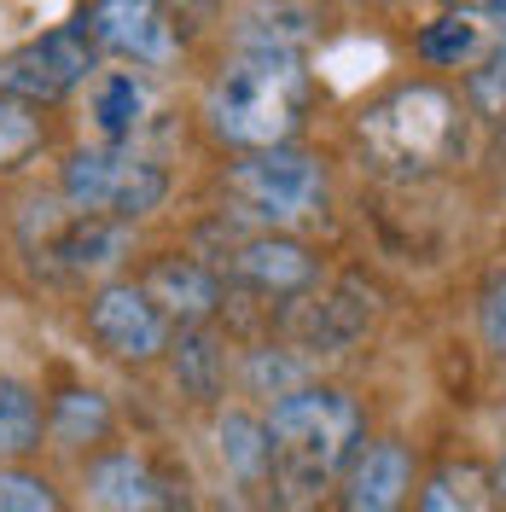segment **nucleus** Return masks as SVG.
I'll list each match as a JSON object with an SVG mask.
<instances>
[{
  "label": "nucleus",
  "instance_id": "obj_1",
  "mask_svg": "<svg viewBox=\"0 0 506 512\" xmlns=\"http://www.w3.org/2000/svg\"><path fill=\"white\" fill-rule=\"evenodd\" d=\"M262 425H268V478L291 512L315 507L332 489V478L344 472L355 437H361L355 402L332 384H303V390L280 396Z\"/></svg>",
  "mask_w": 506,
  "mask_h": 512
},
{
  "label": "nucleus",
  "instance_id": "obj_2",
  "mask_svg": "<svg viewBox=\"0 0 506 512\" xmlns=\"http://www.w3.org/2000/svg\"><path fill=\"white\" fill-rule=\"evenodd\" d=\"M303 111H309V76L297 53H280V47H245L239 59H227L204 99L210 128L245 152L285 146L303 123Z\"/></svg>",
  "mask_w": 506,
  "mask_h": 512
},
{
  "label": "nucleus",
  "instance_id": "obj_3",
  "mask_svg": "<svg viewBox=\"0 0 506 512\" xmlns=\"http://www.w3.org/2000/svg\"><path fill=\"white\" fill-rule=\"evenodd\" d=\"M361 146L390 175H431V169H443V163L460 158L466 123H460V105L443 88L413 82V88L384 94L361 117Z\"/></svg>",
  "mask_w": 506,
  "mask_h": 512
},
{
  "label": "nucleus",
  "instance_id": "obj_4",
  "mask_svg": "<svg viewBox=\"0 0 506 512\" xmlns=\"http://www.w3.org/2000/svg\"><path fill=\"white\" fill-rule=\"evenodd\" d=\"M163 192H169L163 163L134 146H82L64 163V198L76 204V216L140 222L163 204Z\"/></svg>",
  "mask_w": 506,
  "mask_h": 512
},
{
  "label": "nucleus",
  "instance_id": "obj_5",
  "mask_svg": "<svg viewBox=\"0 0 506 512\" xmlns=\"http://www.w3.org/2000/svg\"><path fill=\"white\" fill-rule=\"evenodd\" d=\"M227 198L239 204V216L268 222V227L309 222V216L326 210V169H320L309 152H291V146L251 152L245 163H233Z\"/></svg>",
  "mask_w": 506,
  "mask_h": 512
},
{
  "label": "nucleus",
  "instance_id": "obj_6",
  "mask_svg": "<svg viewBox=\"0 0 506 512\" xmlns=\"http://www.w3.org/2000/svg\"><path fill=\"white\" fill-rule=\"evenodd\" d=\"M88 70H94V35H88V24H64V30L35 35L0 59V94L18 105L64 99L70 88L88 82Z\"/></svg>",
  "mask_w": 506,
  "mask_h": 512
},
{
  "label": "nucleus",
  "instance_id": "obj_7",
  "mask_svg": "<svg viewBox=\"0 0 506 512\" xmlns=\"http://www.w3.org/2000/svg\"><path fill=\"white\" fill-rule=\"evenodd\" d=\"M41 210V245H30L35 262L59 268V274H99L128 251L123 222H105V216H59L53 204H35Z\"/></svg>",
  "mask_w": 506,
  "mask_h": 512
},
{
  "label": "nucleus",
  "instance_id": "obj_8",
  "mask_svg": "<svg viewBox=\"0 0 506 512\" xmlns=\"http://www.w3.org/2000/svg\"><path fill=\"white\" fill-rule=\"evenodd\" d=\"M88 326H94L99 344L111 355H123V361H152L169 344V320L146 297V286H105L88 309Z\"/></svg>",
  "mask_w": 506,
  "mask_h": 512
},
{
  "label": "nucleus",
  "instance_id": "obj_9",
  "mask_svg": "<svg viewBox=\"0 0 506 512\" xmlns=\"http://www.w3.org/2000/svg\"><path fill=\"white\" fill-rule=\"evenodd\" d=\"M82 24H88L94 41H105V47H117L123 59H134V70H140V64H163L169 53H175V24L163 18L158 6H146V0H111V6H94Z\"/></svg>",
  "mask_w": 506,
  "mask_h": 512
},
{
  "label": "nucleus",
  "instance_id": "obj_10",
  "mask_svg": "<svg viewBox=\"0 0 506 512\" xmlns=\"http://www.w3.org/2000/svg\"><path fill=\"white\" fill-rule=\"evenodd\" d=\"M152 105H158V94H152L146 70L123 64V70H105L88 88V123L105 146H134V134L152 123Z\"/></svg>",
  "mask_w": 506,
  "mask_h": 512
},
{
  "label": "nucleus",
  "instance_id": "obj_11",
  "mask_svg": "<svg viewBox=\"0 0 506 512\" xmlns=\"http://www.w3.org/2000/svg\"><path fill=\"white\" fill-rule=\"evenodd\" d=\"M146 297L163 309V320H204L216 309V274L204 268V262H187V256H163L152 262V274L140 280Z\"/></svg>",
  "mask_w": 506,
  "mask_h": 512
},
{
  "label": "nucleus",
  "instance_id": "obj_12",
  "mask_svg": "<svg viewBox=\"0 0 506 512\" xmlns=\"http://www.w3.org/2000/svg\"><path fill=\"white\" fill-rule=\"evenodd\" d=\"M233 274L251 280L262 291H303L315 280V256L303 251L297 239H274V233H256L233 251Z\"/></svg>",
  "mask_w": 506,
  "mask_h": 512
},
{
  "label": "nucleus",
  "instance_id": "obj_13",
  "mask_svg": "<svg viewBox=\"0 0 506 512\" xmlns=\"http://www.w3.org/2000/svg\"><path fill=\"white\" fill-rule=\"evenodd\" d=\"M88 489H94V501L105 512H158L163 501H169V483H158L152 466L134 460V454L99 460L94 472H88Z\"/></svg>",
  "mask_w": 506,
  "mask_h": 512
},
{
  "label": "nucleus",
  "instance_id": "obj_14",
  "mask_svg": "<svg viewBox=\"0 0 506 512\" xmlns=\"http://www.w3.org/2000/svg\"><path fill=\"white\" fill-rule=\"evenodd\" d=\"M408 454L396 443H373L355 460V478H349V512H396L408 495Z\"/></svg>",
  "mask_w": 506,
  "mask_h": 512
},
{
  "label": "nucleus",
  "instance_id": "obj_15",
  "mask_svg": "<svg viewBox=\"0 0 506 512\" xmlns=\"http://www.w3.org/2000/svg\"><path fill=\"white\" fill-rule=\"evenodd\" d=\"M419 512H495V489H489V478L477 472L472 460H454V466H443L437 478L425 483Z\"/></svg>",
  "mask_w": 506,
  "mask_h": 512
},
{
  "label": "nucleus",
  "instance_id": "obj_16",
  "mask_svg": "<svg viewBox=\"0 0 506 512\" xmlns=\"http://www.w3.org/2000/svg\"><path fill=\"white\" fill-rule=\"evenodd\" d=\"M41 443V402L30 384L0 379V460H18Z\"/></svg>",
  "mask_w": 506,
  "mask_h": 512
},
{
  "label": "nucleus",
  "instance_id": "obj_17",
  "mask_svg": "<svg viewBox=\"0 0 506 512\" xmlns=\"http://www.w3.org/2000/svg\"><path fill=\"white\" fill-rule=\"evenodd\" d=\"M105 425H111V408L99 390H64L59 396V414H53L59 443H94V437H105Z\"/></svg>",
  "mask_w": 506,
  "mask_h": 512
},
{
  "label": "nucleus",
  "instance_id": "obj_18",
  "mask_svg": "<svg viewBox=\"0 0 506 512\" xmlns=\"http://www.w3.org/2000/svg\"><path fill=\"white\" fill-rule=\"evenodd\" d=\"M175 379H181V390L187 396H216V384H222V355H216V344L204 338V332H187L181 344H175Z\"/></svg>",
  "mask_w": 506,
  "mask_h": 512
},
{
  "label": "nucleus",
  "instance_id": "obj_19",
  "mask_svg": "<svg viewBox=\"0 0 506 512\" xmlns=\"http://www.w3.org/2000/svg\"><path fill=\"white\" fill-rule=\"evenodd\" d=\"M222 460L233 472H245V478L268 472V425H256L245 414H227L222 419Z\"/></svg>",
  "mask_w": 506,
  "mask_h": 512
},
{
  "label": "nucleus",
  "instance_id": "obj_20",
  "mask_svg": "<svg viewBox=\"0 0 506 512\" xmlns=\"http://www.w3.org/2000/svg\"><path fill=\"white\" fill-rule=\"evenodd\" d=\"M41 146V117L18 99H0V169H18Z\"/></svg>",
  "mask_w": 506,
  "mask_h": 512
},
{
  "label": "nucleus",
  "instance_id": "obj_21",
  "mask_svg": "<svg viewBox=\"0 0 506 512\" xmlns=\"http://www.w3.org/2000/svg\"><path fill=\"white\" fill-rule=\"evenodd\" d=\"M0 512H64L59 489L35 472H0Z\"/></svg>",
  "mask_w": 506,
  "mask_h": 512
},
{
  "label": "nucleus",
  "instance_id": "obj_22",
  "mask_svg": "<svg viewBox=\"0 0 506 512\" xmlns=\"http://www.w3.org/2000/svg\"><path fill=\"white\" fill-rule=\"evenodd\" d=\"M477 326H483V344L506 361V274H495L483 286V303H477Z\"/></svg>",
  "mask_w": 506,
  "mask_h": 512
},
{
  "label": "nucleus",
  "instance_id": "obj_23",
  "mask_svg": "<svg viewBox=\"0 0 506 512\" xmlns=\"http://www.w3.org/2000/svg\"><path fill=\"white\" fill-rule=\"evenodd\" d=\"M472 88H477V105H483L489 117H501V123H506V53L489 64V70H477Z\"/></svg>",
  "mask_w": 506,
  "mask_h": 512
},
{
  "label": "nucleus",
  "instance_id": "obj_24",
  "mask_svg": "<svg viewBox=\"0 0 506 512\" xmlns=\"http://www.w3.org/2000/svg\"><path fill=\"white\" fill-rule=\"evenodd\" d=\"M501 495H506V460H501Z\"/></svg>",
  "mask_w": 506,
  "mask_h": 512
}]
</instances>
